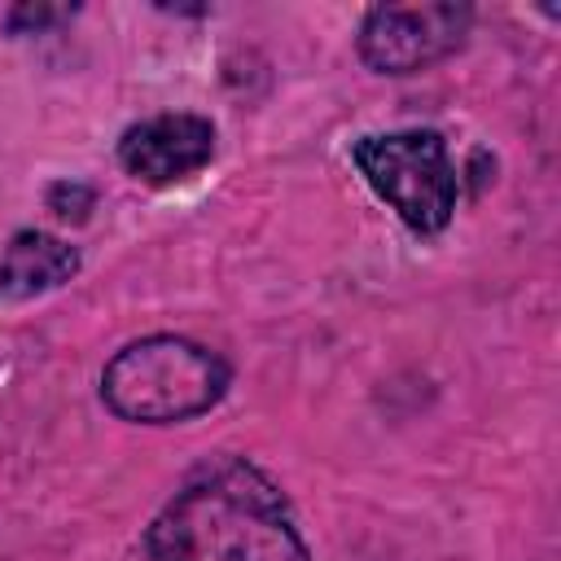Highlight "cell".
I'll return each instance as SVG.
<instances>
[{
  "label": "cell",
  "instance_id": "cell-1",
  "mask_svg": "<svg viewBox=\"0 0 561 561\" xmlns=\"http://www.w3.org/2000/svg\"><path fill=\"white\" fill-rule=\"evenodd\" d=\"M149 561H311L280 486L241 456L184 478L145 530Z\"/></svg>",
  "mask_w": 561,
  "mask_h": 561
},
{
  "label": "cell",
  "instance_id": "cell-2",
  "mask_svg": "<svg viewBox=\"0 0 561 561\" xmlns=\"http://www.w3.org/2000/svg\"><path fill=\"white\" fill-rule=\"evenodd\" d=\"M228 364L175 333H153L123 346L101 373V399L114 416L136 425H175L210 412L228 390Z\"/></svg>",
  "mask_w": 561,
  "mask_h": 561
},
{
  "label": "cell",
  "instance_id": "cell-3",
  "mask_svg": "<svg viewBox=\"0 0 561 561\" xmlns=\"http://www.w3.org/2000/svg\"><path fill=\"white\" fill-rule=\"evenodd\" d=\"M364 184L416 232L434 237L451 224L456 210V162L438 131H390L364 136L351 149Z\"/></svg>",
  "mask_w": 561,
  "mask_h": 561
},
{
  "label": "cell",
  "instance_id": "cell-4",
  "mask_svg": "<svg viewBox=\"0 0 561 561\" xmlns=\"http://www.w3.org/2000/svg\"><path fill=\"white\" fill-rule=\"evenodd\" d=\"M469 4H377L359 26V57L377 75H416L451 57L469 35Z\"/></svg>",
  "mask_w": 561,
  "mask_h": 561
},
{
  "label": "cell",
  "instance_id": "cell-5",
  "mask_svg": "<svg viewBox=\"0 0 561 561\" xmlns=\"http://www.w3.org/2000/svg\"><path fill=\"white\" fill-rule=\"evenodd\" d=\"M215 158V127L202 114H153L118 140V162L140 184H175Z\"/></svg>",
  "mask_w": 561,
  "mask_h": 561
},
{
  "label": "cell",
  "instance_id": "cell-6",
  "mask_svg": "<svg viewBox=\"0 0 561 561\" xmlns=\"http://www.w3.org/2000/svg\"><path fill=\"white\" fill-rule=\"evenodd\" d=\"M75 272H79V254L66 241L26 228L0 254V294L22 302V298H35V294L57 289Z\"/></svg>",
  "mask_w": 561,
  "mask_h": 561
},
{
  "label": "cell",
  "instance_id": "cell-7",
  "mask_svg": "<svg viewBox=\"0 0 561 561\" xmlns=\"http://www.w3.org/2000/svg\"><path fill=\"white\" fill-rule=\"evenodd\" d=\"M48 206H53L61 219H83L88 206H92V193H88L83 184H57V188L48 193Z\"/></svg>",
  "mask_w": 561,
  "mask_h": 561
},
{
  "label": "cell",
  "instance_id": "cell-8",
  "mask_svg": "<svg viewBox=\"0 0 561 561\" xmlns=\"http://www.w3.org/2000/svg\"><path fill=\"white\" fill-rule=\"evenodd\" d=\"M61 18H66V9H18V13H13V26L31 22V26L39 31V26H48V22H61Z\"/></svg>",
  "mask_w": 561,
  "mask_h": 561
}]
</instances>
